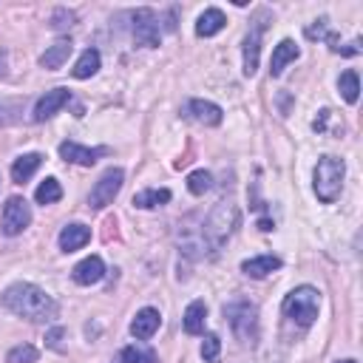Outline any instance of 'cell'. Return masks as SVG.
I'll return each mask as SVG.
<instances>
[{
  "label": "cell",
  "instance_id": "obj_1",
  "mask_svg": "<svg viewBox=\"0 0 363 363\" xmlns=\"http://www.w3.org/2000/svg\"><path fill=\"white\" fill-rule=\"evenodd\" d=\"M0 303L11 315L34 320V323H45V320L57 318V301L45 289H40L28 281H17V284L6 286V292L0 295Z\"/></svg>",
  "mask_w": 363,
  "mask_h": 363
},
{
  "label": "cell",
  "instance_id": "obj_2",
  "mask_svg": "<svg viewBox=\"0 0 363 363\" xmlns=\"http://www.w3.org/2000/svg\"><path fill=\"white\" fill-rule=\"evenodd\" d=\"M281 309H284V315H286L292 323H298V326L306 329V326H312L315 318H318V309H320V292H318L315 286H309V284L295 286V289L284 298Z\"/></svg>",
  "mask_w": 363,
  "mask_h": 363
},
{
  "label": "cell",
  "instance_id": "obj_3",
  "mask_svg": "<svg viewBox=\"0 0 363 363\" xmlns=\"http://www.w3.org/2000/svg\"><path fill=\"white\" fill-rule=\"evenodd\" d=\"M343 176H346L343 159H337V156H320L318 164H315V196L323 204H332L340 196Z\"/></svg>",
  "mask_w": 363,
  "mask_h": 363
},
{
  "label": "cell",
  "instance_id": "obj_4",
  "mask_svg": "<svg viewBox=\"0 0 363 363\" xmlns=\"http://www.w3.org/2000/svg\"><path fill=\"white\" fill-rule=\"evenodd\" d=\"M235 227H238V207L233 201H218L204 221V238L210 241L213 250H218L235 233Z\"/></svg>",
  "mask_w": 363,
  "mask_h": 363
},
{
  "label": "cell",
  "instance_id": "obj_5",
  "mask_svg": "<svg viewBox=\"0 0 363 363\" xmlns=\"http://www.w3.org/2000/svg\"><path fill=\"white\" fill-rule=\"evenodd\" d=\"M224 315H227L235 337L244 346L247 343L252 346L258 340V309H255V303H250V301H233V303L224 306Z\"/></svg>",
  "mask_w": 363,
  "mask_h": 363
},
{
  "label": "cell",
  "instance_id": "obj_6",
  "mask_svg": "<svg viewBox=\"0 0 363 363\" xmlns=\"http://www.w3.org/2000/svg\"><path fill=\"white\" fill-rule=\"evenodd\" d=\"M122 182H125V173H122L119 167H108V170L96 179V184L91 187L88 204H91L94 210H102V207L113 204V199H116L119 190H122Z\"/></svg>",
  "mask_w": 363,
  "mask_h": 363
},
{
  "label": "cell",
  "instance_id": "obj_7",
  "mask_svg": "<svg viewBox=\"0 0 363 363\" xmlns=\"http://www.w3.org/2000/svg\"><path fill=\"white\" fill-rule=\"evenodd\" d=\"M130 20H133V40H136V45H142V48H156L159 45V17H156V11L153 9H136L133 14H130Z\"/></svg>",
  "mask_w": 363,
  "mask_h": 363
},
{
  "label": "cell",
  "instance_id": "obj_8",
  "mask_svg": "<svg viewBox=\"0 0 363 363\" xmlns=\"http://www.w3.org/2000/svg\"><path fill=\"white\" fill-rule=\"evenodd\" d=\"M31 224V210L28 201L20 196H11L3 207V233L6 235H20L26 227Z\"/></svg>",
  "mask_w": 363,
  "mask_h": 363
},
{
  "label": "cell",
  "instance_id": "obj_9",
  "mask_svg": "<svg viewBox=\"0 0 363 363\" xmlns=\"http://www.w3.org/2000/svg\"><path fill=\"white\" fill-rule=\"evenodd\" d=\"M68 99H71V91H68V88H51V91H45V94L37 99V105H34V111H31V119H34V122L51 119Z\"/></svg>",
  "mask_w": 363,
  "mask_h": 363
},
{
  "label": "cell",
  "instance_id": "obj_10",
  "mask_svg": "<svg viewBox=\"0 0 363 363\" xmlns=\"http://www.w3.org/2000/svg\"><path fill=\"white\" fill-rule=\"evenodd\" d=\"M261 17H264V11H258V26H252L250 28V34L244 37V74L247 77H252L255 71H258V51H261V34H264V26L267 23H261Z\"/></svg>",
  "mask_w": 363,
  "mask_h": 363
},
{
  "label": "cell",
  "instance_id": "obj_11",
  "mask_svg": "<svg viewBox=\"0 0 363 363\" xmlns=\"http://www.w3.org/2000/svg\"><path fill=\"white\" fill-rule=\"evenodd\" d=\"M105 153V147H85V145H79V142H62L60 145V156L65 159V162H74V164H82V167H91V164H96V159Z\"/></svg>",
  "mask_w": 363,
  "mask_h": 363
},
{
  "label": "cell",
  "instance_id": "obj_12",
  "mask_svg": "<svg viewBox=\"0 0 363 363\" xmlns=\"http://www.w3.org/2000/svg\"><path fill=\"white\" fill-rule=\"evenodd\" d=\"M71 275H74V281H77L79 286H91V284H99V281H102L105 264H102L99 255H88V258H82V261L71 269Z\"/></svg>",
  "mask_w": 363,
  "mask_h": 363
},
{
  "label": "cell",
  "instance_id": "obj_13",
  "mask_svg": "<svg viewBox=\"0 0 363 363\" xmlns=\"http://www.w3.org/2000/svg\"><path fill=\"white\" fill-rule=\"evenodd\" d=\"M159 323H162L159 309L145 306V309H139V312H136V318L130 320V335H133V337H139V340H147V337H153V335H156Z\"/></svg>",
  "mask_w": 363,
  "mask_h": 363
},
{
  "label": "cell",
  "instance_id": "obj_14",
  "mask_svg": "<svg viewBox=\"0 0 363 363\" xmlns=\"http://www.w3.org/2000/svg\"><path fill=\"white\" fill-rule=\"evenodd\" d=\"M187 113L196 119V122H201V125H221V119H224V111L216 105V102H210V99H190L187 102Z\"/></svg>",
  "mask_w": 363,
  "mask_h": 363
},
{
  "label": "cell",
  "instance_id": "obj_15",
  "mask_svg": "<svg viewBox=\"0 0 363 363\" xmlns=\"http://www.w3.org/2000/svg\"><path fill=\"white\" fill-rule=\"evenodd\" d=\"M88 241H91V227H85V224H65L60 230V250L62 252L82 250Z\"/></svg>",
  "mask_w": 363,
  "mask_h": 363
},
{
  "label": "cell",
  "instance_id": "obj_16",
  "mask_svg": "<svg viewBox=\"0 0 363 363\" xmlns=\"http://www.w3.org/2000/svg\"><path fill=\"white\" fill-rule=\"evenodd\" d=\"M301 57V51H298V45L292 43V40H281L278 45H275V51H272V60H269V74L272 77H278L289 62H295Z\"/></svg>",
  "mask_w": 363,
  "mask_h": 363
},
{
  "label": "cell",
  "instance_id": "obj_17",
  "mask_svg": "<svg viewBox=\"0 0 363 363\" xmlns=\"http://www.w3.org/2000/svg\"><path fill=\"white\" fill-rule=\"evenodd\" d=\"M275 269H281V258L278 255H255V258H247L241 264V272L250 275V278H267Z\"/></svg>",
  "mask_w": 363,
  "mask_h": 363
},
{
  "label": "cell",
  "instance_id": "obj_18",
  "mask_svg": "<svg viewBox=\"0 0 363 363\" xmlns=\"http://www.w3.org/2000/svg\"><path fill=\"white\" fill-rule=\"evenodd\" d=\"M224 26H227V17H224L221 9H204V11L199 14V20H196V34H199V37H213V34H218Z\"/></svg>",
  "mask_w": 363,
  "mask_h": 363
},
{
  "label": "cell",
  "instance_id": "obj_19",
  "mask_svg": "<svg viewBox=\"0 0 363 363\" xmlns=\"http://www.w3.org/2000/svg\"><path fill=\"white\" fill-rule=\"evenodd\" d=\"M71 40H57L51 48H45V54L40 57V65L43 68H48V71H57V68H62L65 65V60H68V54H71Z\"/></svg>",
  "mask_w": 363,
  "mask_h": 363
},
{
  "label": "cell",
  "instance_id": "obj_20",
  "mask_svg": "<svg viewBox=\"0 0 363 363\" xmlns=\"http://www.w3.org/2000/svg\"><path fill=\"white\" fill-rule=\"evenodd\" d=\"M43 164V156L40 153H23L20 159H14V164H11V179L17 182V184H23V182H28L31 176H34V170Z\"/></svg>",
  "mask_w": 363,
  "mask_h": 363
},
{
  "label": "cell",
  "instance_id": "obj_21",
  "mask_svg": "<svg viewBox=\"0 0 363 363\" xmlns=\"http://www.w3.org/2000/svg\"><path fill=\"white\" fill-rule=\"evenodd\" d=\"M167 201H170V190H164V187H147V190H139L133 196V207H142V210L162 207Z\"/></svg>",
  "mask_w": 363,
  "mask_h": 363
},
{
  "label": "cell",
  "instance_id": "obj_22",
  "mask_svg": "<svg viewBox=\"0 0 363 363\" xmlns=\"http://www.w3.org/2000/svg\"><path fill=\"white\" fill-rule=\"evenodd\" d=\"M204 318H207L204 301H193V303L184 309V332H187V335H201V332H204Z\"/></svg>",
  "mask_w": 363,
  "mask_h": 363
},
{
  "label": "cell",
  "instance_id": "obj_23",
  "mask_svg": "<svg viewBox=\"0 0 363 363\" xmlns=\"http://www.w3.org/2000/svg\"><path fill=\"white\" fill-rule=\"evenodd\" d=\"M96 71H99V51H96V48H85V51L79 54L77 65L71 68V74H74L77 79H88V77H94Z\"/></svg>",
  "mask_w": 363,
  "mask_h": 363
},
{
  "label": "cell",
  "instance_id": "obj_24",
  "mask_svg": "<svg viewBox=\"0 0 363 363\" xmlns=\"http://www.w3.org/2000/svg\"><path fill=\"white\" fill-rule=\"evenodd\" d=\"M326 23H329L326 17L315 20V26H309V28H306V37H309V40H326L332 51H340V37H337V34H332Z\"/></svg>",
  "mask_w": 363,
  "mask_h": 363
},
{
  "label": "cell",
  "instance_id": "obj_25",
  "mask_svg": "<svg viewBox=\"0 0 363 363\" xmlns=\"http://www.w3.org/2000/svg\"><path fill=\"white\" fill-rule=\"evenodd\" d=\"M34 199H37V204H54V201H60L62 199L60 182L57 179H43L37 184V190H34Z\"/></svg>",
  "mask_w": 363,
  "mask_h": 363
},
{
  "label": "cell",
  "instance_id": "obj_26",
  "mask_svg": "<svg viewBox=\"0 0 363 363\" xmlns=\"http://www.w3.org/2000/svg\"><path fill=\"white\" fill-rule=\"evenodd\" d=\"M119 357H122V363H156V352L150 346H142V343L125 346Z\"/></svg>",
  "mask_w": 363,
  "mask_h": 363
},
{
  "label": "cell",
  "instance_id": "obj_27",
  "mask_svg": "<svg viewBox=\"0 0 363 363\" xmlns=\"http://www.w3.org/2000/svg\"><path fill=\"white\" fill-rule=\"evenodd\" d=\"M337 88H340V94H343V99H346L349 105L357 102V96H360V79H357L354 71H343L340 79H337Z\"/></svg>",
  "mask_w": 363,
  "mask_h": 363
},
{
  "label": "cell",
  "instance_id": "obj_28",
  "mask_svg": "<svg viewBox=\"0 0 363 363\" xmlns=\"http://www.w3.org/2000/svg\"><path fill=\"white\" fill-rule=\"evenodd\" d=\"M210 184H213V176H210L207 170H193V173L187 176V190H190L193 196H204V193L210 190Z\"/></svg>",
  "mask_w": 363,
  "mask_h": 363
},
{
  "label": "cell",
  "instance_id": "obj_29",
  "mask_svg": "<svg viewBox=\"0 0 363 363\" xmlns=\"http://www.w3.org/2000/svg\"><path fill=\"white\" fill-rule=\"evenodd\" d=\"M37 354H40V352H37L31 343H23V346L9 349L6 360H9V363H37Z\"/></svg>",
  "mask_w": 363,
  "mask_h": 363
},
{
  "label": "cell",
  "instance_id": "obj_30",
  "mask_svg": "<svg viewBox=\"0 0 363 363\" xmlns=\"http://www.w3.org/2000/svg\"><path fill=\"white\" fill-rule=\"evenodd\" d=\"M218 354H221V340H218V335H204V340H201V357L207 360V363H218Z\"/></svg>",
  "mask_w": 363,
  "mask_h": 363
},
{
  "label": "cell",
  "instance_id": "obj_31",
  "mask_svg": "<svg viewBox=\"0 0 363 363\" xmlns=\"http://www.w3.org/2000/svg\"><path fill=\"white\" fill-rule=\"evenodd\" d=\"M60 337H62V329H60V326L51 329V332H48V346H51V349H60Z\"/></svg>",
  "mask_w": 363,
  "mask_h": 363
},
{
  "label": "cell",
  "instance_id": "obj_32",
  "mask_svg": "<svg viewBox=\"0 0 363 363\" xmlns=\"http://www.w3.org/2000/svg\"><path fill=\"white\" fill-rule=\"evenodd\" d=\"M337 363H357V360H337Z\"/></svg>",
  "mask_w": 363,
  "mask_h": 363
}]
</instances>
